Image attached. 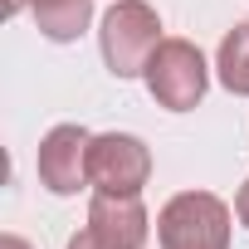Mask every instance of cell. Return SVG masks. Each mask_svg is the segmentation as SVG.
<instances>
[{"label":"cell","mask_w":249,"mask_h":249,"mask_svg":"<svg viewBox=\"0 0 249 249\" xmlns=\"http://www.w3.org/2000/svg\"><path fill=\"white\" fill-rule=\"evenodd\" d=\"M88 142H93V132H83L78 122H59V127L44 132L35 166L54 196H78L83 186H93L88 181Z\"/></svg>","instance_id":"5"},{"label":"cell","mask_w":249,"mask_h":249,"mask_svg":"<svg viewBox=\"0 0 249 249\" xmlns=\"http://www.w3.org/2000/svg\"><path fill=\"white\" fill-rule=\"evenodd\" d=\"M161 249H230V205L210 191H181L157 215Z\"/></svg>","instance_id":"2"},{"label":"cell","mask_w":249,"mask_h":249,"mask_svg":"<svg viewBox=\"0 0 249 249\" xmlns=\"http://www.w3.org/2000/svg\"><path fill=\"white\" fill-rule=\"evenodd\" d=\"M147 93L166 107V112H186L205 98V83H210V69H205V54L191 44V39H161L152 64H147Z\"/></svg>","instance_id":"3"},{"label":"cell","mask_w":249,"mask_h":249,"mask_svg":"<svg viewBox=\"0 0 249 249\" xmlns=\"http://www.w3.org/2000/svg\"><path fill=\"white\" fill-rule=\"evenodd\" d=\"M234 215L249 225V181H244V186H239V196H234Z\"/></svg>","instance_id":"10"},{"label":"cell","mask_w":249,"mask_h":249,"mask_svg":"<svg viewBox=\"0 0 249 249\" xmlns=\"http://www.w3.org/2000/svg\"><path fill=\"white\" fill-rule=\"evenodd\" d=\"M30 15H35V25H39L44 39L73 44L93 25V0H30Z\"/></svg>","instance_id":"7"},{"label":"cell","mask_w":249,"mask_h":249,"mask_svg":"<svg viewBox=\"0 0 249 249\" xmlns=\"http://www.w3.org/2000/svg\"><path fill=\"white\" fill-rule=\"evenodd\" d=\"M215 73L230 93L249 98V20H239L225 39H220V54H215Z\"/></svg>","instance_id":"8"},{"label":"cell","mask_w":249,"mask_h":249,"mask_svg":"<svg viewBox=\"0 0 249 249\" xmlns=\"http://www.w3.org/2000/svg\"><path fill=\"white\" fill-rule=\"evenodd\" d=\"M20 10H30V0H5V15H20Z\"/></svg>","instance_id":"12"},{"label":"cell","mask_w":249,"mask_h":249,"mask_svg":"<svg viewBox=\"0 0 249 249\" xmlns=\"http://www.w3.org/2000/svg\"><path fill=\"white\" fill-rule=\"evenodd\" d=\"M88 230L103 244H112V249H142L147 234H152V220H147L142 196L93 191V200H88Z\"/></svg>","instance_id":"6"},{"label":"cell","mask_w":249,"mask_h":249,"mask_svg":"<svg viewBox=\"0 0 249 249\" xmlns=\"http://www.w3.org/2000/svg\"><path fill=\"white\" fill-rule=\"evenodd\" d=\"M0 249H35L30 239H20V234H5V239H0Z\"/></svg>","instance_id":"11"},{"label":"cell","mask_w":249,"mask_h":249,"mask_svg":"<svg viewBox=\"0 0 249 249\" xmlns=\"http://www.w3.org/2000/svg\"><path fill=\"white\" fill-rule=\"evenodd\" d=\"M98 44H103V64L117 78H137L147 73L161 44V20L147 0H112V10L103 15V30H98Z\"/></svg>","instance_id":"1"},{"label":"cell","mask_w":249,"mask_h":249,"mask_svg":"<svg viewBox=\"0 0 249 249\" xmlns=\"http://www.w3.org/2000/svg\"><path fill=\"white\" fill-rule=\"evenodd\" d=\"M88 181L93 191H122V196H142L152 181V152L132 132H98L88 142Z\"/></svg>","instance_id":"4"},{"label":"cell","mask_w":249,"mask_h":249,"mask_svg":"<svg viewBox=\"0 0 249 249\" xmlns=\"http://www.w3.org/2000/svg\"><path fill=\"white\" fill-rule=\"evenodd\" d=\"M69 249H112V244H103V239H98V234H93V230L83 225V230H78V234L69 239Z\"/></svg>","instance_id":"9"}]
</instances>
